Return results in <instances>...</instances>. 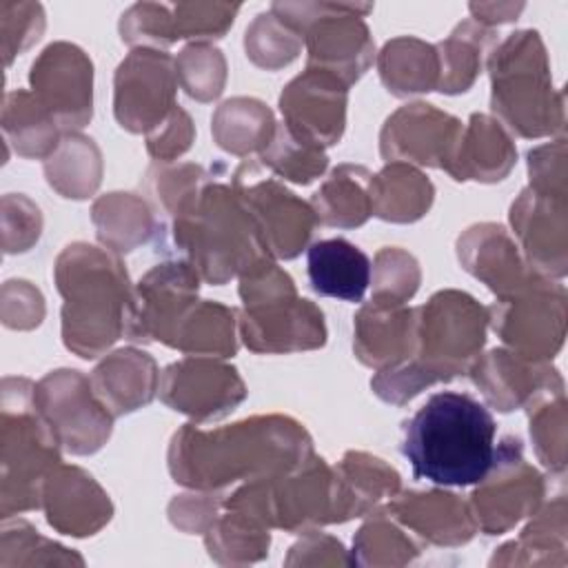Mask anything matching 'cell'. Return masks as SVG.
<instances>
[{
  "label": "cell",
  "instance_id": "5bb4252c",
  "mask_svg": "<svg viewBox=\"0 0 568 568\" xmlns=\"http://www.w3.org/2000/svg\"><path fill=\"white\" fill-rule=\"evenodd\" d=\"M504 470L508 481H504L497 459L495 468L481 479L486 486L473 495L477 519L486 535H497L519 521L541 497V477L524 464L519 439H513L504 459Z\"/></svg>",
  "mask_w": 568,
  "mask_h": 568
},
{
  "label": "cell",
  "instance_id": "2e32d148",
  "mask_svg": "<svg viewBox=\"0 0 568 568\" xmlns=\"http://www.w3.org/2000/svg\"><path fill=\"white\" fill-rule=\"evenodd\" d=\"M308 280L315 293L344 302H362L371 284V260L344 237L320 240L306 255Z\"/></svg>",
  "mask_w": 568,
  "mask_h": 568
},
{
  "label": "cell",
  "instance_id": "30bf717a",
  "mask_svg": "<svg viewBox=\"0 0 568 568\" xmlns=\"http://www.w3.org/2000/svg\"><path fill=\"white\" fill-rule=\"evenodd\" d=\"M346 84L335 75L306 69L280 95L286 124L315 144H335L344 129Z\"/></svg>",
  "mask_w": 568,
  "mask_h": 568
},
{
  "label": "cell",
  "instance_id": "cb8c5ba5",
  "mask_svg": "<svg viewBox=\"0 0 568 568\" xmlns=\"http://www.w3.org/2000/svg\"><path fill=\"white\" fill-rule=\"evenodd\" d=\"M477 31L473 29L470 22H464L457 27V31L439 44L437 58L442 60L444 75L437 82L439 91L444 93H459L470 87L475 80L477 67L481 62V47L486 36L475 38Z\"/></svg>",
  "mask_w": 568,
  "mask_h": 568
},
{
  "label": "cell",
  "instance_id": "52a82bcc",
  "mask_svg": "<svg viewBox=\"0 0 568 568\" xmlns=\"http://www.w3.org/2000/svg\"><path fill=\"white\" fill-rule=\"evenodd\" d=\"M171 58L158 51H133L115 75V115L122 126L142 131L162 124L175 109Z\"/></svg>",
  "mask_w": 568,
  "mask_h": 568
},
{
  "label": "cell",
  "instance_id": "7a4b0ae2",
  "mask_svg": "<svg viewBox=\"0 0 568 568\" xmlns=\"http://www.w3.org/2000/svg\"><path fill=\"white\" fill-rule=\"evenodd\" d=\"M58 288L64 344L80 357H95L104 346L129 333L133 300L122 266L95 246H69L58 260Z\"/></svg>",
  "mask_w": 568,
  "mask_h": 568
},
{
  "label": "cell",
  "instance_id": "44dd1931",
  "mask_svg": "<svg viewBox=\"0 0 568 568\" xmlns=\"http://www.w3.org/2000/svg\"><path fill=\"white\" fill-rule=\"evenodd\" d=\"M368 178L364 166L344 164L335 169L328 182L313 195L315 217L331 226H359L373 211L366 195Z\"/></svg>",
  "mask_w": 568,
  "mask_h": 568
},
{
  "label": "cell",
  "instance_id": "8992f818",
  "mask_svg": "<svg viewBox=\"0 0 568 568\" xmlns=\"http://www.w3.org/2000/svg\"><path fill=\"white\" fill-rule=\"evenodd\" d=\"M280 422L282 417L251 419L215 433H191L184 428L173 439L171 470L175 481L211 488L233 481L251 470L275 468L264 462V448H277L275 444L280 442L264 448L260 444L268 442L266 437L280 426Z\"/></svg>",
  "mask_w": 568,
  "mask_h": 568
},
{
  "label": "cell",
  "instance_id": "484cf974",
  "mask_svg": "<svg viewBox=\"0 0 568 568\" xmlns=\"http://www.w3.org/2000/svg\"><path fill=\"white\" fill-rule=\"evenodd\" d=\"M4 115L16 118V129H9L7 135H11L16 142V149L22 155H42L49 149L55 146V126L53 124H40L33 126V122L53 118L38 100L31 102L27 93L18 91L7 98Z\"/></svg>",
  "mask_w": 568,
  "mask_h": 568
},
{
  "label": "cell",
  "instance_id": "5b68a950",
  "mask_svg": "<svg viewBox=\"0 0 568 568\" xmlns=\"http://www.w3.org/2000/svg\"><path fill=\"white\" fill-rule=\"evenodd\" d=\"M493 111L521 135H544L561 126V104H552L548 64L535 31L513 33L493 62Z\"/></svg>",
  "mask_w": 568,
  "mask_h": 568
},
{
  "label": "cell",
  "instance_id": "ffe728a7",
  "mask_svg": "<svg viewBox=\"0 0 568 568\" xmlns=\"http://www.w3.org/2000/svg\"><path fill=\"white\" fill-rule=\"evenodd\" d=\"M91 382L95 386V397L100 399V404L106 406L113 415H122L124 386L133 390L140 406L153 397L155 364L146 353H140L133 348L118 351L109 359H104L102 366L95 368V375Z\"/></svg>",
  "mask_w": 568,
  "mask_h": 568
},
{
  "label": "cell",
  "instance_id": "9c48e42d",
  "mask_svg": "<svg viewBox=\"0 0 568 568\" xmlns=\"http://www.w3.org/2000/svg\"><path fill=\"white\" fill-rule=\"evenodd\" d=\"M351 4H331L326 16L311 20L306 27L308 69H320L335 75L346 87L355 82L373 60V44L368 29L357 16H348ZM364 9V7H357ZM353 9V11H357Z\"/></svg>",
  "mask_w": 568,
  "mask_h": 568
},
{
  "label": "cell",
  "instance_id": "277c9868",
  "mask_svg": "<svg viewBox=\"0 0 568 568\" xmlns=\"http://www.w3.org/2000/svg\"><path fill=\"white\" fill-rule=\"evenodd\" d=\"M242 335L253 351H295L324 344L322 313L297 300L293 282L273 262L253 264L244 277Z\"/></svg>",
  "mask_w": 568,
  "mask_h": 568
},
{
  "label": "cell",
  "instance_id": "4fadbf2b",
  "mask_svg": "<svg viewBox=\"0 0 568 568\" xmlns=\"http://www.w3.org/2000/svg\"><path fill=\"white\" fill-rule=\"evenodd\" d=\"M164 373V402L197 419L224 415L244 397L235 371L215 362L184 359Z\"/></svg>",
  "mask_w": 568,
  "mask_h": 568
},
{
  "label": "cell",
  "instance_id": "d4e9b609",
  "mask_svg": "<svg viewBox=\"0 0 568 568\" xmlns=\"http://www.w3.org/2000/svg\"><path fill=\"white\" fill-rule=\"evenodd\" d=\"M379 67L384 84L397 95L408 93V69H417V73L430 78L437 87V53L419 40L402 38L388 42L382 51Z\"/></svg>",
  "mask_w": 568,
  "mask_h": 568
},
{
  "label": "cell",
  "instance_id": "ba28073f",
  "mask_svg": "<svg viewBox=\"0 0 568 568\" xmlns=\"http://www.w3.org/2000/svg\"><path fill=\"white\" fill-rule=\"evenodd\" d=\"M40 104L62 129H80L91 118V62L71 44H51L31 67Z\"/></svg>",
  "mask_w": 568,
  "mask_h": 568
},
{
  "label": "cell",
  "instance_id": "6da1fadb",
  "mask_svg": "<svg viewBox=\"0 0 568 568\" xmlns=\"http://www.w3.org/2000/svg\"><path fill=\"white\" fill-rule=\"evenodd\" d=\"M497 424L490 410L468 393L430 395L404 424L402 453L413 477L439 486L479 484L497 464Z\"/></svg>",
  "mask_w": 568,
  "mask_h": 568
},
{
  "label": "cell",
  "instance_id": "ac0fdd59",
  "mask_svg": "<svg viewBox=\"0 0 568 568\" xmlns=\"http://www.w3.org/2000/svg\"><path fill=\"white\" fill-rule=\"evenodd\" d=\"M479 155L486 158L484 162L488 182L501 180L515 162V149L510 140L486 115H473L470 126L466 131L462 129L457 144L444 166L455 175V180H466L470 178V171Z\"/></svg>",
  "mask_w": 568,
  "mask_h": 568
},
{
  "label": "cell",
  "instance_id": "d6986e66",
  "mask_svg": "<svg viewBox=\"0 0 568 568\" xmlns=\"http://www.w3.org/2000/svg\"><path fill=\"white\" fill-rule=\"evenodd\" d=\"M433 200V184L404 164L386 166L371 180L373 211L393 222H413L424 215Z\"/></svg>",
  "mask_w": 568,
  "mask_h": 568
},
{
  "label": "cell",
  "instance_id": "7402d4cb",
  "mask_svg": "<svg viewBox=\"0 0 568 568\" xmlns=\"http://www.w3.org/2000/svg\"><path fill=\"white\" fill-rule=\"evenodd\" d=\"M262 158L264 164H268L273 171L300 184H308L326 166L322 146L293 131L288 124H280L275 129L271 142L264 146Z\"/></svg>",
  "mask_w": 568,
  "mask_h": 568
},
{
  "label": "cell",
  "instance_id": "9a60e30c",
  "mask_svg": "<svg viewBox=\"0 0 568 568\" xmlns=\"http://www.w3.org/2000/svg\"><path fill=\"white\" fill-rule=\"evenodd\" d=\"M357 357L375 368L395 366L415 351V311L375 300L357 315Z\"/></svg>",
  "mask_w": 568,
  "mask_h": 568
},
{
  "label": "cell",
  "instance_id": "4316f807",
  "mask_svg": "<svg viewBox=\"0 0 568 568\" xmlns=\"http://www.w3.org/2000/svg\"><path fill=\"white\" fill-rule=\"evenodd\" d=\"M189 124H191L189 115L175 106L171 115V133H160L158 138H149V151L158 158H171L175 153H182L191 140Z\"/></svg>",
  "mask_w": 568,
  "mask_h": 568
},
{
  "label": "cell",
  "instance_id": "3957f363",
  "mask_svg": "<svg viewBox=\"0 0 568 568\" xmlns=\"http://www.w3.org/2000/svg\"><path fill=\"white\" fill-rule=\"evenodd\" d=\"M226 186L213 184L202 189L195 200L197 215L182 213L175 220V242L189 251L202 275L222 284L237 271H248L257 264V248H264L260 231L240 202L231 197Z\"/></svg>",
  "mask_w": 568,
  "mask_h": 568
},
{
  "label": "cell",
  "instance_id": "603a6c76",
  "mask_svg": "<svg viewBox=\"0 0 568 568\" xmlns=\"http://www.w3.org/2000/svg\"><path fill=\"white\" fill-rule=\"evenodd\" d=\"M268 109L255 100H229L222 104V109L215 113L213 131L217 138V144L233 153H246L260 146H266L271 142L273 124H257L246 126V122H253Z\"/></svg>",
  "mask_w": 568,
  "mask_h": 568
},
{
  "label": "cell",
  "instance_id": "e0dca14e",
  "mask_svg": "<svg viewBox=\"0 0 568 568\" xmlns=\"http://www.w3.org/2000/svg\"><path fill=\"white\" fill-rule=\"evenodd\" d=\"M47 513L49 524L67 535H84L78 510L91 508L102 517H111V504L98 484L80 468H60L47 477Z\"/></svg>",
  "mask_w": 568,
  "mask_h": 568
},
{
  "label": "cell",
  "instance_id": "8fae6325",
  "mask_svg": "<svg viewBox=\"0 0 568 568\" xmlns=\"http://www.w3.org/2000/svg\"><path fill=\"white\" fill-rule=\"evenodd\" d=\"M253 217L264 248L277 257H295L313 233L315 213L273 180H262L237 191Z\"/></svg>",
  "mask_w": 568,
  "mask_h": 568
},
{
  "label": "cell",
  "instance_id": "7c38bea8",
  "mask_svg": "<svg viewBox=\"0 0 568 568\" xmlns=\"http://www.w3.org/2000/svg\"><path fill=\"white\" fill-rule=\"evenodd\" d=\"M462 126L455 118L430 104H408L388 118L382 133L384 158L415 160L428 166H444L450 158Z\"/></svg>",
  "mask_w": 568,
  "mask_h": 568
}]
</instances>
